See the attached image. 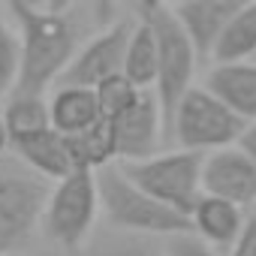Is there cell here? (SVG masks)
Returning a JSON list of instances; mask_svg holds the SVG:
<instances>
[{"label":"cell","mask_w":256,"mask_h":256,"mask_svg":"<svg viewBox=\"0 0 256 256\" xmlns=\"http://www.w3.org/2000/svg\"><path fill=\"white\" fill-rule=\"evenodd\" d=\"M100 187L94 169H76L66 178L54 181L48 193V205L42 214L46 235L64 250H78L96 223L100 214Z\"/></svg>","instance_id":"obj_6"},{"label":"cell","mask_w":256,"mask_h":256,"mask_svg":"<svg viewBox=\"0 0 256 256\" xmlns=\"http://www.w3.org/2000/svg\"><path fill=\"white\" fill-rule=\"evenodd\" d=\"M247 211L244 205L226 199V196H214V193H202V199L196 202L190 220H193V232L199 238H205L208 244H214L223 253H232V247L238 244L244 223H247Z\"/></svg>","instance_id":"obj_11"},{"label":"cell","mask_w":256,"mask_h":256,"mask_svg":"<svg viewBox=\"0 0 256 256\" xmlns=\"http://www.w3.org/2000/svg\"><path fill=\"white\" fill-rule=\"evenodd\" d=\"M211 58H214V64L256 58V0H244L238 6V12L220 34Z\"/></svg>","instance_id":"obj_16"},{"label":"cell","mask_w":256,"mask_h":256,"mask_svg":"<svg viewBox=\"0 0 256 256\" xmlns=\"http://www.w3.org/2000/svg\"><path fill=\"white\" fill-rule=\"evenodd\" d=\"M96 4H100V22L108 24V22H112V6H114V0H96Z\"/></svg>","instance_id":"obj_29"},{"label":"cell","mask_w":256,"mask_h":256,"mask_svg":"<svg viewBox=\"0 0 256 256\" xmlns=\"http://www.w3.org/2000/svg\"><path fill=\"white\" fill-rule=\"evenodd\" d=\"M4 120L10 126L12 142L34 136V133L46 130V126H54L52 124V106H48L46 94H22V90L10 94V100L4 106Z\"/></svg>","instance_id":"obj_19"},{"label":"cell","mask_w":256,"mask_h":256,"mask_svg":"<svg viewBox=\"0 0 256 256\" xmlns=\"http://www.w3.org/2000/svg\"><path fill=\"white\" fill-rule=\"evenodd\" d=\"M238 145L256 160V120H250L247 126H244V133H241V139H238Z\"/></svg>","instance_id":"obj_26"},{"label":"cell","mask_w":256,"mask_h":256,"mask_svg":"<svg viewBox=\"0 0 256 256\" xmlns=\"http://www.w3.org/2000/svg\"><path fill=\"white\" fill-rule=\"evenodd\" d=\"M12 145V136H10V126L4 120V112H0V157H4V151Z\"/></svg>","instance_id":"obj_27"},{"label":"cell","mask_w":256,"mask_h":256,"mask_svg":"<svg viewBox=\"0 0 256 256\" xmlns=\"http://www.w3.org/2000/svg\"><path fill=\"white\" fill-rule=\"evenodd\" d=\"M166 250L169 256H226L223 250H217L214 244H208L205 238H199L196 232H178L166 238Z\"/></svg>","instance_id":"obj_23"},{"label":"cell","mask_w":256,"mask_h":256,"mask_svg":"<svg viewBox=\"0 0 256 256\" xmlns=\"http://www.w3.org/2000/svg\"><path fill=\"white\" fill-rule=\"evenodd\" d=\"M70 139V151H72V160L78 169H102L108 163L118 160V145H114V130H112V120L102 118L96 120L94 126L82 133H72L66 136Z\"/></svg>","instance_id":"obj_18"},{"label":"cell","mask_w":256,"mask_h":256,"mask_svg":"<svg viewBox=\"0 0 256 256\" xmlns=\"http://www.w3.org/2000/svg\"><path fill=\"white\" fill-rule=\"evenodd\" d=\"M205 88L217 94L235 114L247 124L256 120V60H226L214 64L205 76Z\"/></svg>","instance_id":"obj_13"},{"label":"cell","mask_w":256,"mask_h":256,"mask_svg":"<svg viewBox=\"0 0 256 256\" xmlns=\"http://www.w3.org/2000/svg\"><path fill=\"white\" fill-rule=\"evenodd\" d=\"M96 187H100V208L112 229L157 235V238L193 232V220L187 214L169 208L145 187H139L120 169V163H108L96 169Z\"/></svg>","instance_id":"obj_2"},{"label":"cell","mask_w":256,"mask_h":256,"mask_svg":"<svg viewBox=\"0 0 256 256\" xmlns=\"http://www.w3.org/2000/svg\"><path fill=\"white\" fill-rule=\"evenodd\" d=\"M244 0H178L172 6L199 54H211Z\"/></svg>","instance_id":"obj_12"},{"label":"cell","mask_w":256,"mask_h":256,"mask_svg":"<svg viewBox=\"0 0 256 256\" xmlns=\"http://www.w3.org/2000/svg\"><path fill=\"white\" fill-rule=\"evenodd\" d=\"M157 60H160V52H157L154 24L148 18H142V22H136L133 34H130V46H126V58H124V72L130 76L142 90H154Z\"/></svg>","instance_id":"obj_17"},{"label":"cell","mask_w":256,"mask_h":256,"mask_svg":"<svg viewBox=\"0 0 256 256\" xmlns=\"http://www.w3.org/2000/svg\"><path fill=\"white\" fill-rule=\"evenodd\" d=\"M202 187L205 193L226 196L250 208L256 205V160L238 142L208 151L202 163Z\"/></svg>","instance_id":"obj_10"},{"label":"cell","mask_w":256,"mask_h":256,"mask_svg":"<svg viewBox=\"0 0 256 256\" xmlns=\"http://www.w3.org/2000/svg\"><path fill=\"white\" fill-rule=\"evenodd\" d=\"M229 256H256V205H250L244 232H241V238H238V244L232 247Z\"/></svg>","instance_id":"obj_24"},{"label":"cell","mask_w":256,"mask_h":256,"mask_svg":"<svg viewBox=\"0 0 256 256\" xmlns=\"http://www.w3.org/2000/svg\"><path fill=\"white\" fill-rule=\"evenodd\" d=\"M12 148L30 169H36L40 175H46L52 181H60V178H66L70 172L78 169L76 160H72V151H70V139L58 126H46V130H40L34 136L16 139Z\"/></svg>","instance_id":"obj_14"},{"label":"cell","mask_w":256,"mask_h":256,"mask_svg":"<svg viewBox=\"0 0 256 256\" xmlns=\"http://www.w3.org/2000/svg\"><path fill=\"white\" fill-rule=\"evenodd\" d=\"M88 256H169V250H166V238L108 229L90 238Z\"/></svg>","instance_id":"obj_20"},{"label":"cell","mask_w":256,"mask_h":256,"mask_svg":"<svg viewBox=\"0 0 256 256\" xmlns=\"http://www.w3.org/2000/svg\"><path fill=\"white\" fill-rule=\"evenodd\" d=\"M112 120L114 130V145H118V160L130 163V160H145L151 154H157V148L166 142V120H163V108L154 90H142V96L120 112Z\"/></svg>","instance_id":"obj_9"},{"label":"cell","mask_w":256,"mask_h":256,"mask_svg":"<svg viewBox=\"0 0 256 256\" xmlns=\"http://www.w3.org/2000/svg\"><path fill=\"white\" fill-rule=\"evenodd\" d=\"M133 4L139 6L142 18H148V16H154V12H160V10H169L172 4H178V0H133Z\"/></svg>","instance_id":"obj_25"},{"label":"cell","mask_w":256,"mask_h":256,"mask_svg":"<svg viewBox=\"0 0 256 256\" xmlns=\"http://www.w3.org/2000/svg\"><path fill=\"white\" fill-rule=\"evenodd\" d=\"M18 66H22V42L10 30V24L0 18V100H10L18 82Z\"/></svg>","instance_id":"obj_22"},{"label":"cell","mask_w":256,"mask_h":256,"mask_svg":"<svg viewBox=\"0 0 256 256\" xmlns=\"http://www.w3.org/2000/svg\"><path fill=\"white\" fill-rule=\"evenodd\" d=\"M202 163H205L202 151L175 148V151L151 154L145 160L120 163V169L139 187H145L151 196H157L169 208L190 217L196 202L205 193V187H202Z\"/></svg>","instance_id":"obj_5"},{"label":"cell","mask_w":256,"mask_h":256,"mask_svg":"<svg viewBox=\"0 0 256 256\" xmlns=\"http://www.w3.org/2000/svg\"><path fill=\"white\" fill-rule=\"evenodd\" d=\"M18 24L22 42V66L16 90L22 94H46L70 66L78 52L76 24L66 12H54L48 6H16L10 10Z\"/></svg>","instance_id":"obj_1"},{"label":"cell","mask_w":256,"mask_h":256,"mask_svg":"<svg viewBox=\"0 0 256 256\" xmlns=\"http://www.w3.org/2000/svg\"><path fill=\"white\" fill-rule=\"evenodd\" d=\"M52 178L30 169L22 157H0V256L24 247L42 226Z\"/></svg>","instance_id":"obj_3"},{"label":"cell","mask_w":256,"mask_h":256,"mask_svg":"<svg viewBox=\"0 0 256 256\" xmlns=\"http://www.w3.org/2000/svg\"><path fill=\"white\" fill-rule=\"evenodd\" d=\"M94 90H96V100H100V108L106 118H118L120 112H126L142 96V88L126 72H114V76L102 78Z\"/></svg>","instance_id":"obj_21"},{"label":"cell","mask_w":256,"mask_h":256,"mask_svg":"<svg viewBox=\"0 0 256 256\" xmlns=\"http://www.w3.org/2000/svg\"><path fill=\"white\" fill-rule=\"evenodd\" d=\"M76 4H78V0H46V6L54 10V12H66V10H72Z\"/></svg>","instance_id":"obj_28"},{"label":"cell","mask_w":256,"mask_h":256,"mask_svg":"<svg viewBox=\"0 0 256 256\" xmlns=\"http://www.w3.org/2000/svg\"><path fill=\"white\" fill-rule=\"evenodd\" d=\"M133 28H136L133 22H108L94 40L78 46V52L72 54V60L64 70V76L58 78V84L96 88L102 78L124 72V58H126V46H130Z\"/></svg>","instance_id":"obj_8"},{"label":"cell","mask_w":256,"mask_h":256,"mask_svg":"<svg viewBox=\"0 0 256 256\" xmlns=\"http://www.w3.org/2000/svg\"><path fill=\"white\" fill-rule=\"evenodd\" d=\"M244 126L247 120L235 114L217 94H211L205 84H193L175 108V118L169 124V142H175L178 148L208 154L235 145Z\"/></svg>","instance_id":"obj_4"},{"label":"cell","mask_w":256,"mask_h":256,"mask_svg":"<svg viewBox=\"0 0 256 256\" xmlns=\"http://www.w3.org/2000/svg\"><path fill=\"white\" fill-rule=\"evenodd\" d=\"M48 106H52V124L64 136L82 133V130H88V126H94L96 120L106 118L100 108L96 90L84 88V84H58Z\"/></svg>","instance_id":"obj_15"},{"label":"cell","mask_w":256,"mask_h":256,"mask_svg":"<svg viewBox=\"0 0 256 256\" xmlns=\"http://www.w3.org/2000/svg\"><path fill=\"white\" fill-rule=\"evenodd\" d=\"M148 22L154 24L157 34V82H154V94L160 100L163 108V120H166V142H169V124L175 118L178 102L184 100V94L193 88L196 78V64H199V52L193 46V40L187 36L184 24L178 22L175 10H160L154 16H148Z\"/></svg>","instance_id":"obj_7"},{"label":"cell","mask_w":256,"mask_h":256,"mask_svg":"<svg viewBox=\"0 0 256 256\" xmlns=\"http://www.w3.org/2000/svg\"><path fill=\"white\" fill-rule=\"evenodd\" d=\"M10 4V10H16V6H46V0H6Z\"/></svg>","instance_id":"obj_30"}]
</instances>
